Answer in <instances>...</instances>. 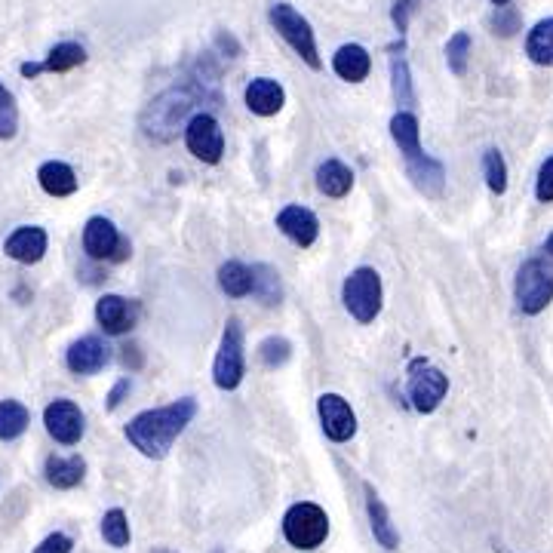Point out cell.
Here are the masks:
<instances>
[{
    "instance_id": "cell-1",
    "label": "cell",
    "mask_w": 553,
    "mask_h": 553,
    "mask_svg": "<svg viewBox=\"0 0 553 553\" xmlns=\"http://www.w3.org/2000/svg\"><path fill=\"white\" fill-rule=\"evenodd\" d=\"M197 415V400L182 397L169 406L139 412L130 424H126V440H130L145 458H166L173 443L185 434V428Z\"/></svg>"
},
{
    "instance_id": "cell-2",
    "label": "cell",
    "mask_w": 553,
    "mask_h": 553,
    "mask_svg": "<svg viewBox=\"0 0 553 553\" xmlns=\"http://www.w3.org/2000/svg\"><path fill=\"white\" fill-rule=\"evenodd\" d=\"M514 299H517V308L529 317L541 314L553 302V259L538 255V259H529L520 265Z\"/></svg>"
},
{
    "instance_id": "cell-3",
    "label": "cell",
    "mask_w": 553,
    "mask_h": 553,
    "mask_svg": "<svg viewBox=\"0 0 553 553\" xmlns=\"http://www.w3.org/2000/svg\"><path fill=\"white\" fill-rule=\"evenodd\" d=\"M194 102H197L194 93L185 90V87L166 90L163 96H157V99L148 105V111H145V117H142L145 133H148L151 139H163V142L173 139L176 130H179V123L191 114Z\"/></svg>"
},
{
    "instance_id": "cell-4",
    "label": "cell",
    "mask_w": 553,
    "mask_h": 553,
    "mask_svg": "<svg viewBox=\"0 0 553 553\" xmlns=\"http://www.w3.org/2000/svg\"><path fill=\"white\" fill-rule=\"evenodd\" d=\"M329 535L326 510L314 501H299L286 510L283 517V538L299 550H317Z\"/></svg>"
},
{
    "instance_id": "cell-5",
    "label": "cell",
    "mask_w": 553,
    "mask_h": 553,
    "mask_svg": "<svg viewBox=\"0 0 553 553\" xmlns=\"http://www.w3.org/2000/svg\"><path fill=\"white\" fill-rule=\"evenodd\" d=\"M381 299H385V292H381V277L375 268H357L345 277L342 302L357 323H375L381 314Z\"/></svg>"
},
{
    "instance_id": "cell-6",
    "label": "cell",
    "mask_w": 553,
    "mask_h": 553,
    "mask_svg": "<svg viewBox=\"0 0 553 553\" xmlns=\"http://www.w3.org/2000/svg\"><path fill=\"white\" fill-rule=\"evenodd\" d=\"M271 25L274 31L286 40V44L302 56V62L314 71L323 68L320 62V53H317V40H314V31H311V22L295 10L292 4H274L271 7Z\"/></svg>"
},
{
    "instance_id": "cell-7",
    "label": "cell",
    "mask_w": 553,
    "mask_h": 553,
    "mask_svg": "<svg viewBox=\"0 0 553 553\" xmlns=\"http://www.w3.org/2000/svg\"><path fill=\"white\" fill-rule=\"evenodd\" d=\"M246 375V354H243V326L237 317H228L225 332H222V345L212 363V381H216L219 391H237L240 381Z\"/></svg>"
},
{
    "instance_id": "cell-8",
    "label": "cell",
    "mask_w": 553,
    "mask_h": 553,
    "mask_svg": "<svg viewBox=\"0 0 553 553\" xmlns=\"http://www.w3.org/2000/svg\"><path fill=\"white\" fill-rule=\"evenodd\" d=\"M446 394H449V378L437 366H431L428 360H415L409 366V400L415 412L421 415L437 412Z\"/></svg>"
},
{
    "instance_id": "cell-9",
    "label": "cell",
    "mask_w": 553,
    "mask_h": 553,
    "mask_svg": "<svg viewBox=\"0 0 553 553\" xmlns=\"http://www.w3.org/2000/svg\"><path fill=\"white\" fill-rule=\"evenodd\" d=\"M185 145L203 163H219L225 154V133L212 114H194L185 126Z\"/></svg>"
},
{
    "instance_id": "cell-10",
    "label": "cell",
    "mask_w": 553,
    "mask_h": 553,
    "mask_svg": "<svg viewBox=\"0 0 553 553\" xmlns=\"http://www.w3.org/2000/svg\"><path fill=\"white\" fill-rule=\"evenodd\" d=\"M317 412H320L323 434L332 443H348L357 434V415L342 394H323L317 400Z\"/></svg>"
},
{
    "instance_id": "cell-11",
    "label": "cell",
    "mask_w": 553,
    "mask_h": 553,
    "mask_svg": "<svg viewBox=\"0 0 553 553\" xmlns=\"http://www.w3.org/2000/svg\"><path fill=\"white\" fill-rule=\"evenodd\" d=\"M44 424H47V434L62 446H77L83 431H87L83 412L74 400H53L44 409Z\"/></svg>"
},
{
    "instance_id": "cell-12",
    "label": "cell",
    "mask_w": 553,
    "mask_h": 553,
    "mask_svg": "<svg viewBox=\"0 0 553 553\" xmlns=\"http://www.w3.org/2000/svg\"><path fill=\"white\" fill-rule=\"evenodd\" d=\"M277 228H280L283 237H289L295 246H302V249L314 246L317 237H320V219L314 216L311 209L295 206V203L292 206H283L277 212Z\"/></svg>"
},
{
    "instance_id": "cell-13",
    "label": "cell",
    "mask_w": 553,
    "mask_h": 553,
    "mask_svg": "<svg viewBox=\"0 0 553 553\" xmlns=\"http://www.w3.org/2000/svg\"><path fill=\"white\" fill-rule=\"evenodd\" d=\"M120 243H123V234L105 216H93L87 228H83V252H87L93 262H114Z\"/></svg>"
},
{
    "instance_id": "cell-14",
    "label": "cell",
    "mask_w": 553,
    "mask_h": 553,
    "mask_svg": "<svg viewBox=\"0 0 553 553\" xmlns=\"http://www.w3.org/2000/svg\"><path fill=\"white\" fill-rule=\"evenodd\" d=\"M108 360H111V351L99 335L77 338L65 354V363L74 375H96L108 366Z\"/></svg>"
},
{
    "instance_id": "cell-15",
    "label": "cell",
    "mask_w": 553,
    "mask_h": 553,
    "mask_svg": "<svg viewBox=\"0 0 553 553\" xmlns=\"http://www.w3.org/2000/svg\"><path fill=\"white\" fill-rule=\"evenodd\" d=\"M50 246V237L44 228H37V225H22L16 228L7 243H4V252L10 255L13 262L19 265H37L40 259H44V252Z\"/></svg>"
},
{
    "instance_id": "cell-16",
    "label": "cell",
    "mask_w": 553,
    "mask_h": 553,
    "mask_svg": "<svg viewBox=\"0 0 553 553\" xmlns=\"http://www.w3.org/2000/svg\"><path fill=\"white\" fill-rule=\"evenodd\" d=\"M96 320L108 335H123L130 332L139 320V305L123 299V295H102L96 305Z\"/></svg>"
},
{
    "instance_id": "cell-17",
    "label": "cell",
    "mask_w": 553,
    "mask_h": 553,
    "mask_svg": "<svg viewBox=\"0 0 553 553\" xmlns=\"http://www.w3.org/2000/svg\"><path fill=\"white\" fill-rule=\"evenodd\" d=\"M243 99H246V108L252 114H259V117H274L286 105L283 87H280L277 80H271V77H255V80H249Z\"/></svg>"
},
{
    "instance_id": "cell-18",
    "label": "cell",
    "mask_w": 553,
    "mask_h": 553,
    "mask_svg": "<svg viewBox=\"0 0 553 553\" xmlns=\"http://www.w3.org/2000/svg\"><path fill=\"white\" fill-rule=\"evenodd\" d=\"M83 62H87V50H83L80 44H71V40H65V44H56L50 50V56L44 62H25V65H19V71H22V77H37L44 71L65 74V71H71V68H77Z\"/></svg>"
},
{
    "instance_id": "cell-19",
    "label": "cell",
    "mask_w": 553,
    "mask_h": 553,
    "mask_svg": "<svg viewBox=\"0 0 553 553\" xmlns=\"http://www.w3.org/2000/svg\"><path fill=\"white\" fill-rule=\"evenodd\" d=\"M363 492H366V514H369V526H372L375 541L385 547V550H397L400 547V532H397V526H394V520L388 514L385 501L378 498V492L372 489V483H366Z\"/></svg>"
},
{
    "instance_id": "cell-20",
    "label": "cell",
    "mask_w": 553,
    "mask_h": 553,
    "mask_svg": "<svg viewBox=\"0 0 553 553\" xmlns=\"http://www.w3.org/2000/svg\"><path fill=\"white\" fill-rule=\"evenodd\" d=\"M406 173L424 197H440L443 188H446V166L440 160L428 157V154L406 160Z\"/></svg>"
},
{
    "instance_id": "cell-21",
    "label": "cell",
    "mask_w": 553,
    "mask_h": 553,
    "mask_svg": "<svg viewBox=\"0 0 553 553\" xmlns=\"http://www.w3.org/2000/svg\"><path fill=\"white\" fill-rule=\"evenodd\" d=\"M44 474L53 489H74L87 477V461L80 455H50Z\"/></svg>"
},
{
    "instance_id": "cell-22",
    "label": "cell",
    "mask_w": 553,
    "mask_h": 553,
    "mask_svg": "<svg viewBox=\"0 0 553 553\" xmlns=\"http://www.w3.org/2000/svg\"><path fill=\"white\" fill-rule=\"evenodd\" d=\"M317 188H320V194H326V197H332V200L348 197L351 188H354V173H351V166H345L342 160H335V157L323 160V163L317 166Z\"/></svg>"
},
{
    "instance_id": "cell-23",
    "label": "cell",
    "mask_w": 553,
    "mask_h": 553,
    "mask_svg": "<svg viewBox=\"0 0 553 553\" xmlns=\"http://www.w3.org/2000/svg\"><path fill=\"white\" fill-rule=\"evenodd\" d=\"M332 71L342 80H348V83H360L372 71V56L360 44H345L342 50L332 56Z\"/></svg>"
},
{
    "instance_id": "cell-24",
    "label": "cell",
    "mask_w": 553,
    "mask_h": 553,
    "mask_svg": "<svg viewBox=\"0 0 553 553\" xmlns=\"http://www.w3.org/2000/svg\"><path fill=\"white\" fill-rule=\"evenodd\" d=\"M391 139L397 142L403 160H415L421 157V130H418V117L412 111H397L391 117Z\"/></svg>"
},
{
    "instance_id": "cell-25",
    "label": "cell",
    "mask_w": 553,
    "mask_h": 553,
    "mask_svg": "<svg viewBox=\"0 0 553 553\" xmlns=\"http://www.w3.org/2000/svg\"><path fill=\"white\" fill-rule=\"evenodd\" d=\"M37 182L50 197H71L77 191V176L74 169L62 160H50L37 169Z\"/></svg>"
},
{
    "instance_id": "cell-26",
    "label": "cell",
    "mask_w": 553,
    "mask_h": 553,
    "mask_svg": "<svg viewBox=\"0 0 553 553\" xmlns=\"http://www.w3.org/2000/svg\"><path fill=\"white\" fill-rule=\"evenodd\" d=\"M526 56L535 65L553 68V19H541L529 34H526Z\"/></svg>"
},
{
    "instance_id": "cell-27",
    "label": "cell",
    "mask_w": 553,
    "mask_h": 553,
    "mask_svg": "<svg viewBox=\"0 0 553 553\" xmlns=\"http://www.w3.org/2000/svg\"><path fill=\"white\" fill-rule=\"evenodd\" d=\"M31 424V412L19 400H0V440H19Z\"/></svg>"
},
{
    "instance_id": "cell-28",
    "label": "cell",
    "mask_w": 553,
    "mask_h": 553,
    "mask_svg": "<svg viewBox=\"0 0 553 553\" xmlns=\"http://www.w3.org/2000/svg\"><path fill=\"white\" fill-rule=\"evenodd\" d=\"M252 295L262 305H280L283 286H280V274L271 265H252Z\"/></svg>"
},
{
    "instance_id": "cell-29",
    "label": "cell",
    "mask_w": 553,
    "mask_h": 553,
    "mask_svg": "<svg viewBox=\"0 0 553 553\" xmlns=\"http://www.w3.org/2000/svg\"><path fill=\"white\" fill-rule=\"evenodd\" d=\"M219 286L231 299H246L252 292V268H246L243 262H225L219 268Z\"/></svg>"
},
{
    "instance_id": "cell-30",
    "label": "cell",
    "mask_w": 553,
    "mask_h": 553,
    "mask_svg": "<svg viewBox=\"0 0 553 553\" xmlns=\"http://www.w3.org/2000/svg\"><path fill=\"white\" fill-rule=\"evenodd\" d=\"M391 80H394V99H397V105H403V111H409L415 105V90H412L409 62L403 56H394L391 59Z\"/></svg>"
},
{
    "instance_id": "cell-31",
    "label": "cell",
    "mask_w": 553,
    "mask_h": 553,
    "mask_svg": "<svg viewBox=\"0 0 553 553\" xmlns=\"http://www.w3.org/2000/svg\"><path fill=\"white\" fill-rule=\"evenodd\" d=\"M102 538L111 544V547H126L133 538L130 532V520H126V514L120 507H111L108 514L102 517Z\"/></svg>"
},
{
    "instance_id": "cell-32",
    "label": "cell",
    "mask_w": 553,
    "mask_h": 553,
    "mask_svg": "<svg viewBox=\"0 0 553 553\" xmlns=\"http://www.w3.org/2000/svg\"><path fill=\"white\" fill-rule=\"evenodd\" d=\"M471 34L467 31H455L449 37V44H446V62H449V71L452 74H464L467 71V62H471Z\"/></svg>"
},
{
    "instance_id": "cell-33",
    "label": "cell",
    "mask_w": 553,
    "mask_h": 553,
    "mask_svg": "<svg viewBox=\"0 0 553 553\" xmlns=\"http://www.w3.org/2000/svg\"><path fill=\"white\" fill-rule=\"evenodd\" d=\"M483 179H486L492 194H504L507 191V163H504L498 148H489L483 154Z\"/></svg>"
},
{
    "instance_id": "cell-34",
    "label": "cell",
    "mask_w": 553,
    "mask_h": 553,
    "mask_svg": "<svg viewBox=\"0 0 553 553\" xmlns=\"http://www.w3.org/2000/svg\"><path fill=\"white\" fill-rule=\"evenodd\" d=\"M259 357H262V363H265L268 369H280V366L289 363L292 345L286 342L283 335H271V338H265V342L259 345Z\"/></svg>"
},
{
    "instance_id": "cell-35",
    "label": "cell",
    "mask_w": 553,
    "mask_h": 553,
    "mask_svg": "<svg viewBox=\"0 0 553 553\" xmlns=\"http://www.w3.org/2000/svg\"><path fill=\"white\" fill-rule=\"evenodd\" d=\"M19 130V108L13 93L0 83V139H13Z\"/></svg>"
},
{
    "instance_id": "cell-36",
    "label": "cell",
    "mask_w": 553,
    "mask_h": 553,
    "mask_svg": "<svg viewBox=\"0 0 553 553\" xmlns=\"http://www.w3.org/2000/svg\"><path fill=\"white\" fill-rule=\"evenodd\" d=\"M520 25H523V19H520V13L514 10V7H495V13H492V28H495V34H501V37H514L517 31H520Z\"/></svg>"
},
{
    "instance_id": "cell-37",
    "label": "cell",
    "mask_w": 553,
    "mask_h": 553,
    "mask_svg": "<svg viewBox=\"0 0 553 553\" xmlns=\"http://www.w3.org/2000/svg\"><path fill=\"white\" fill-rule=\"evenodd\" d=\"M535 197L541 203H553V154L541 163L538 169V182H535Z\"/></svg>"
},
{
    "instance_id": "cell-38",
    "label": "cell",
    "mask_w": 553,
    "mask_h": 553,
    "mask_svg": "<svg viewBox=\"0 0 553 553\" xmlns=\"http://www.w3.org/2000/svg\"><path fill=\"white\" fill-rule=\"evenodd\" d=\"M71 547H74V541L65 532H53V535H47L44 541H40L31 553H71Z\"/></svg>"
},
{
    "instance_id": "cell-39",
    "label": "cell",
    "mask_w": 553,
    "mask_h": 553,
    "mask_svg": "<svg viewBox=\"0 0 553 553\" xmlns=\"http://www.w3.org/2000/svg\"><path fill=\"white\" fill-rule=\"evenodd\" d=\"M415 10H418V0H397V4H394V25H397L400 34H406L409 16H412Z\"/></svg>"
},
{
    "instance_id": "cell-40",
    "label": "cell",
    "mask_w": 553,
    "mask_h": 553,
    "mask_svg": "<svg viewBox=\"0 0 553 553\" xmlns=\"http://www.w3.org/2000/svg\"><path fill=\"white\" fill-rule=\"evenodd\" d=\"M130 388H133V385H130V378H120V381H117V385L111 388V394H108V412H114V409L123 403V397L130 394Z\"/></svg>"
},
{
    "instance_id": "cell-41",
    "label": "cell",
    "mask_w": 553,
    "mask_h": 553,
    "mask_svg": "<svg viewBox=\"0 0 553 553\" xmlns=\"http://www.w3.org/2000/svg\"><path fill=\"white\" fill-rule=\"evenodd\" d=\"M544 252H547V259H553V234L544 240Z\"/></svg>"
},
{
    "instance_id": "cell-42",
    "label": "cell",
    "mask_w": 553,
    "mask_h": 553,
    "mask_svg": "<svg viewBox=\"0 0 553 553\" xmlns=\"http://www.w3.org/2000/svg\"><path fill=\"white\" fill-rule=\"evenodd\" d=\"M151 553H176V550H169V547H154Z\"/></svg>"
},
{
    "instance_id": "cell-43",
    "label": "cell",
    "mask_w": 553,
    "mask_h": 553,
    "mask_svg": "<svg viewBox=\"0 0 553 553\" xmlns=\"http://www.w3.org/2000/svg\"><path fill=\"white\" fill-rule=\"evenodd\" d=\"M492 4H495V7H507V4H510V0H492Z\"/></svg>"
}]
</instances>
